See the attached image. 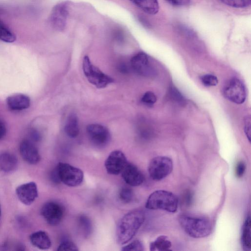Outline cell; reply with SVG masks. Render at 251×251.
Returning <instances> with one entry per match:
<instances>
[{"mask_svg": "<svg viewBox=\"0 0 251 251\" xmlns=\"http://www.w3.org/2000/svg\"><path fill=\"white\" fill-rule=\"evenodd\" d=\"M18 165L17 157L13 154L4 152L0 154V171L9 172L14 170Z\"/></svg>", "mask_w": 251, "mask_h": 251, "instance_id": "cell-18", "label": "cell"}, {"mask_svg": "<svg viewBox=\"0 0 251 251\" xmlns=\"http://www.w3.org/2000/svg\"><path fill=\"white\" fill-rule=\"evenodd\" d=\"M82 69L87 80L98 88H105L114 81L111 77L93 64L88 56L83 58Z\"/></svg>", "mask_w": 251, "mask_h": 251, "instance_id": "cell-5", "label": "cell"}, {"mask_svg": "<svg viewBox=\"0 0 251 251\" xmlns=\"http://www.w3.org/2000/svg\"><path fill=\"white\" fill-rule=\"evenodd\" d=\"M119 198L124 203H129L133 198V192L130 188L124 187L121 189L119 194Z\"/></svg>", "mask_w": 251, "mask_h": 251, "instance_id": "cell-25", "label": "cell"}, {"mask_svg": "<svg viewBox=\"0 0 251 251\" xmlns=\"http://www.w3.org/2000/svg\"><path fill=\"white\" fill-rule=\"evenodd\" d=\"M6 131V129L5 125L0 121V139L5 135Z\"/></svg>", "mask_w": 251, "mask_h": 251, "instance_id": "cell-34", "label": "cell"}, {"mask_svg": "<svg viewBox=\"0 0 251 251\" xmlns=\"http://www.w3.org/2000/svg\"><path fill=\"white\" fill-rule=\"evenodd\" d=\"M127 163L125 154L121 151L115 150L108 156L104 166L108 174L118 175L121 173Z\"/></svg>", "mask_w": 251, "mask_h": 251, "instance_id": "cell-9", "label": "cell"}, {"mask_svg": "<svg viewBox=\"0 0 251 251\" xmlns=\"http://www.w3.org/2000/svg\"><path fill=\"white\" fill-rule=\"evenodd\" d=\"M19 200L25 205L32 204L38 197L36 184L29 182L19 186L16 190Z\"/></svg>", "mask_w": 251, "mask_h": 251, "instance_id": "cell-12", "label": "cell"}, {"mask_svg": "<svg viewBox=\"0 0 251 251\" xmlns=\"http://www.w3.org/2000/svg\"><path fill=\"white\" fill-rule=\"evenodd\" d=\"M170 4L176 6H183L189 4L191 0H165Z\"/></svg>", "mask_w": 251, "mask_h": 251, "instance_id": "cell-32", "label": "cell"}, {"mask_svg": "<svg viewBox=\"0 0 251 251\" xmlns=\"http://www.w3.org/2000/svg\"><path fill=\"white\" fill-rule=\"evenodd\" d=\"M178 200L173 193L163 190H156L149 196L146 207L150 210H163L175 213L177 211Z\"/></svg>", "mask_w": 251, "mask_h": 251, "instance_id": "cell-3", "label": "cell"}, {"mask_svg": "<svg viewBox=\"0 0 251 251\" xmlns=\"http://www.w3.org/2000/svg\"><path fill=\"white\" fill-rule=\"evenodd\" d=\"M144 250V246L142 243L138 240H136L130 243L125 245L122 247L123 251H142Z\"/></svg>", "mask_w": 251, "mask_h": 251, "instance_id": "cell-26", "label": "cell"}, {"mask_svg": "<svg viewBox=\"0 0 251 251\" xmlns=\"http://www.w3.org/2000/svg\"><path fill=\"white\" fill-rule=\"evenodd\" d=\"M0 212H1V211H0Z\"/></svg>", "mask_w": 251, "mask_h": 251, "instance_id": "cell-35", "label": "cell"}, {"mask_svg": "<svg viewBox=\"0 0 251 251\" xmlns=\"http://www.w3.org/2000/svg\"><path fill=\"white\" fill-rule=\"evenodd\" d=\"M86 131L91 142L98 147H103L109 141L110 133L106 127L98 124L89 125Z\"/></svg>", "mask_w": 251, "mask_h": 251, "instance_id": "cell-10", "label": "cell"}, {"mask_svg": "<svg viewBox=\"0 0 251 251\" xmlns=\"http://www.w3.org/2000/svg\"><path fill=\"white\" fill-rule=\"evenodd\" d=\"M16 39L15 35L0 19V40L6 43H13Z\"/></svg>", "mask_w": 251, "mask_h": 251, "instance_id": "cell-23", "label": "cell"}, {"mask_svg": "<svg viewBox=\"0 0 251 251\" xmlns=\"http://www.w3.org/2000/svg\"><path fill=\"white\" fill-rule=\"evenodd\" d=\"M172 246L171 242L168 240L167 236L161 235L158 237L156 240L150 244V250L154 251H165L170 250Z\"/></svg>", "mask_w": 251, "mask_h": 251, "instance_id": "cell-22", "label": "cell"}, {"mask_svg": "<svg viewBox=\"0 0 251 251\" xmlns=\"http://www.w3.org/2000/svg\"><path fill=\"white\" fill-rule=\"evenodd\" d=\"M225 4L234 8H244L251 4V0H220Z\"/></svg>", "mask_w": 251, "mask_h": 251, "instance_id": "cell-24", "label": "cell"}, {"mask_svg": "<svg viewBox=\"0 0 251 251\" xmlns=\"http://www.w3.org/2000/svg\"><path fill=\"white\" fill-rule=\"evenodd\" d=\"M6 103L12 110H22L29 107L30 100L26 95L18 94L8 97L6 99Z\"/></svg>", "mask_w": 251, "mask_h": 251, "instance_id": "cell-16", "label": "cell"}, {"mask_svg": "<svg viewBox=\"0 0 251 251\" xmlns=\"http://www.w3.org/2000/svg\"><path fill=\"white\" fill-rule=\"evenodd\" d=\"M178 222L183 230L194 238L206 237L212 232L211 223L205 217L182 214L179 217Z\"/></svg>", "mask_w": 251, "mask_h": 251, "instance_id": "cell-2", "label": "cell"}, {"mask_svg": "<svg viewBox=\"0 0 251 251\" xmlns=\"http://www.w3.org/2000/svg\"><path fill=\"white\" fill-rule=\"evenodd\" d=\"M60 182L70 187L79 185L83 181L82 171L71 165L59 162L54 170Z\"/></svg>", "mask_w": 251, "mask_h": 251, "instance_id": "cell-4", "label": "cell"}, {"mask_svg": "<svg viewBox=\"0 0 251 251\" xmlns=\"http://www.w3.org/2000/svg\"><path fill=\"white\" fill-rule=\"evenodd\" d=\"M156 97L155 94L151 91L146 92L143 96L141 101L144 104L151 106L156 101Z\"/></svg>", "mask_w": 251, "mask_h": 251, "instance_id": "cell-29", "label": "cell"}, {"mask_svg": "<svg viewBox=\"0 0 251 251\" xmlns=\"http://www.w3.org/2000/svg\"><path fill=\"white\" fill-rule=\"evenodd\" d=\"M57 251H78L76 245L72 241H65L58 247Z\"/></svg>", "mask_w": 251, "mask_h": 251, "instance_id": "cell-30", "label": "cell"}, {"mask_svg": "<svg viewBox=\"0 0 251 251\" xmlns=\"http://www.w3.org/2000/svg\"><path fill=\"white\" fill-rule=\"evenodd\" d=\"M65 131L71 138H75L78 135L79 129L78 119L75 113H72L68 117L65 126Z\"/></svg>", "mask_w": 251, "mask_h": 251, "instance_id": "cell-20", "label": "cell"}, {"mask_svg": "<svg viewBox=\"0 0 251 251\" xmlns=\"http://www.w3.org/2000/svg\"><path fill=\"white\" fill-rule=\"evenodd\" d=\"M173 168L172 160L167 156H159L153 158L150 162L148 170L150 177L159 181L167 176Z\"/></svg>", "mask_w": 251, "mask_h": 251, "instance_id": "cell-6", "label": "cell"}, {"mask_svg": "<svg viewBox=\"0 0 251 251\" xmlns=\"http://www.w3.org/2000/svg\"><path fill=\"white\" fill-rule=\"evenodd\" d=\"M251 217L249 215L243 224L241 234V243L245 251L251 249Z\"/></svg>", "mask_w": 251, "mask_h": 251, "instance_id": "cell-21", "label": "cell"}, {"mask_svg": "<svg viewBox=\"0 0 251 251\" xmlns=\"http://www.w3.org/2000/svg\"><path fill=\"white\" fill-rule=\"evenodd\" d=\"M246 170V165L243 161L238 162L235 167V175L237 177H242Z\"/></svg>", "mask_w": 251, "mask_h": 251, "instance_id": "cell-31", "label": "cell"}, {"mask_svg": "<svg viewBox=\"0 0 251 251\" xmlns=\"http://www.w3.org/2000/svg\"><path fill=\"white\" fill-rule=\"evenodd\" d=\"M79 222L82 228L86 235L91 232L92 225L89 219L86 216H81L79 218Z\"/></svg>", "mask_w": 251, "mask_h": 251, "instance_id": "cell-27", "label": "cell"}, {"mask_svg": "<svg viewBox=\"0 0 251 251\" xmlns=\"http://www.w3.org/2000/svg\"><path fill=\"white\" fill-rule=\"evenodd\" d=\"M21 154L26 162L36 164L40 160L38 151L34 145L28 140L23 141L20 146Z\"/></svg>", "mask_w": 251, "mask_h": 251, "instance_id": "cell-14", "label": "cell"}, {"mask_svg": "<svg viewBox=\"0 0 251 251\" xmlns=\"http://www.w3.org/2000/svg\"><path fill=\"white\" fill-rule=\"evenodd\" d=\"M30 241L33 246L41 250H47L51 246V242L48 234L42 230L31 234Z\"/></svg>", "mask_w": 251, "mask_h": 251, "instance_id": "cell-17", "label": "cell"}, {"mask_svg": "<svg viewBox=\"0 0 251 251\" xmlns=\"http://www.w3.org/2000/svg\"><path fill=\"white\" fill-rule=\"evenodd\" d=\"M130 65L132 69L139 75L147 76L153 73L149 57L144 52H139L133 56Z\"/></svg>", "mask_w": 251, "mask_h": 251, "instance_id": "cell-11", "label": "cell"}, {"mask_svg": "<svg viewBox=\"0 0 251 251\" xmlns=\"http://www.w3.org/2000/svg\"><path fill=\"white\" fill-rule=\"evenodd\" d=\"M224 96L229 100L237 104L243 103L246 98L245 87L239 79H231L225 86L223 90Z\"/></svg>", "mask_w": 251, "mask_h": 251, "instance_id": "cell-7", "label": "cell"}, {"mask_svg": "<svg viewBox=\"0 0 251 251\" xmlns=\"http://www.w3.org/2000/svg\"><path fill=\"white\" fill-rule=\"evenodd\" d=\"M41 213L50 225L55 226L59 224L63 219L64 209L60 204L50 201L43 205Z\"/></svg>", "mask_w": 251, "mask_h": 251, "instance_id": "cell-8", "label": "cell"}, {"mask_svg": "<svg viewBox=\"0 0 251 251\" xmlns=\"http://www.w3.org/2000/svg\"><path fill=\"white\" fill-rule=\"evenodd\" d=\"M145 220V213L141 210H134L124 215L117 226L116 237L117 243L123 245L129 242L135 235Z\"/></svg>", "mask_w": 251, "mask_h": 251, "instance_id": "cell-1", "label": "cell"}, {"mask_svg": "<svg viewBox=\"0 0 251 251\" xmlns=\"http://www.w3.org/2000/svg\"><path fill=\"white\" fill-rule=\"evenodd\" d=\"M68 11L66 4L61 3L56 5L53 9L50 21L53 26L57 29L62 30L66 25Z\"/></svg>", "mask_w": 251, "mask_h": 251, "instance_id": "cell-15", "label": "cell"}, {"mask_svg": "<svg viewBox=\"0 0 251 251\" xmlns=\"http://www.w3.org/2000/svg\"><path fill=\"white\" fill-rule=\"evenodd\" d=\"M134 5L147 14L155 15L159 10L157 0H129Z\"/></svg>", "mask_w": 251, "mask_h": 251, "instance_id": "cell-19", "label": "cell"}, {"mask_svg": "<svg viewBox=\"0 0 251 251\" xmlns=\"http://www.w3.org/2000/svg\"><path fill=\"white\" fill-rule=\"evenodd\" d=\"M201 81L206 86H216L218 82L217 77L212 75H205L201 76Z\"/></svg>", "mask_w": 251, "mask_h": 251, "instance_id": "cell-28", "label": "cell"}, {"mask_svg": "<svg viewBox=\"0 0 251 251\" xmlns=\"http://www.w3.org/2000/svg\"><path fill=\"white\" fill-rule=\"evenodd\" d=\"M125 182L131 186H139L144 181L142 172L134 164L127 162L121 172Z\"/></svg>", "mask_w": 251, "mask_h": 251, "instance_id": "cell-13", "label": "cell"}, {"mask_svg": "<svg viewBox=\"0 0 251 251\" xmlns=\"http://www.w3.org/2000/svg\"><path fill=\"white\" fill-rule=\"evenodd\" d=\"M245 126L244 130L245 134L250 142L251 139V117L250 116H246L245 119Z\"/></svg>", "mask_w": 251, "mask_h": 251, "instance_id": "cell-33", "label": "cell"}]
</instances>
